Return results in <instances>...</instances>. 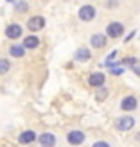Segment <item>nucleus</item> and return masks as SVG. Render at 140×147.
Segmentation results:
<instances>
[{
    "label": "nucleus",
    "mask_w": 140,
    "mask_h": 147,
    "mask_svg": "<svg viewBox=\"0 0 140 147\" xmlns=\"http://www.w3.org/2000/svg\"><path fill=\"white\" fill-rule=\"evenodd\" d=\"M115 127L119 131H131L135 127V119L129 115H124V117H119V119H115Z\"/></svg>",
    "instance_id": "1"
},
{
    "label": "nucleus",
    "mask_w": 140,
    "mask_h": 147,
    "mask_svg": "<svg viewBox=\"0 0 140 147\" xmlns=\"http://www.w3.org/2000/svg\"><path fill=\"white\" fill-rule=\"evenodd\" d=\"M86 140V135H85V131H79V129H72L67 133V142L70 145H81V144H85Z\"/></svg>",
    "instance_id": "2"
},
{
    "label": "nucleus",
    "mask_w": 140,
    "mask_h": 147,
    "mask_svg": "<svg viewBox=\"0 0 140 147\" xmlns=\"http://www.w3.org/2000/svg\"><path fill=\"white\" fill-rule=\"evenodd\" d=\"M36 142H38L41 147H54L56 142H57V138H56L54 133H50V131H45V133L38 135V140H36Z\"/></svg>",
    "instance_id": "3"
},
{
    "label": "nucleus",
    "mask_w": 140,
    "mask_h": 147,
    "mask_svg": "<svg viewBox=\"0 0 140 147\" xmlns=\"http://www.w3.org/2000/svg\"><path fill=\"white\" fill-rule=\"evenodd\" d=\"M124 34V25L119 24V22H112L108 27H106V36L108 38H120V36Z\"/></svg>",
    "instance_id": "4"
},
{
    "label": "nucleus",
    "mask_w": 140,
    "mask_h": 147,
    "mask_svg": "<svg viewBox=\"0 0 140 147\" xmlns=\"http://www.w3.org/2000/svg\"><path fill=\"white\" fill-rule=\"evenodd\" d=\"M43 27H45V18L43 16H32V18L27 20V29L31 32H38Z\"/></svg>",
    "instance_id": "5"
},
{
    "label": "nucleus",
    "mask_w": 140,
    "mask_h": 147,
    "mask_svg": "<svg viewBox=\"0 0 140 147\" xmlns=\"http://www.w3.org/2000/svg\"><path fill=\"white\" fill-rule=\"evenodd\" d=\"M137 106H138V100H137V97H133V95H128V97H124L120 100V109H122V111H126V113L135 111Z\"/></svg>",
    "instance_id": "6"
},
{
    "label": "nucleus",
    "mask_w": 140,
    "mask_h": 147,
    "mask_svg": "<svg viewBox=\"0 0 140 147\" xmlns=\"http://www.w3.org/2000/svg\"><path fill=\"white\" fill-rule=\"evenodd\" d=\"M104 81H106V76L102 72H93L88 77V84L93 88H101V86H104Z\"/></svg>",
    "instance_id": "7"
},
{
    "label": "nucleus",
    "mask_w": 140,
    "mask_h": 147,
    "mask_svg": "<svg viewBox=\"0 0 140 147\" xmlns=\"http://www.w3.org/2000/svg\"><path fill=\"white\" fill-rule=\"evenodd\" d=\"M106 41H108V36H106V34L95 32V34H92L90 45H92L93 49H104V47H106Z\"/></svg>",
    "instance_id": "8"
},
{
    "label": "nucleus",
    "mask_w": 140,
    "mask_h": 147,
    "mask_svg": "<svg viewBox=\"0 0 140 147\" xmlns=\"http://www.w3.org/2000/svg\"><path fill=\"white\" fill-rule=\"evenodd\" d=\"M36 140H38V135H36L32 129H27V131H24V133H20V136H18V142L22 145H29V144L36 142Z\"/></svg>",
    "instance_id": "9"
},
{
    "label": "nucleus",
    "mask_w": 140,
    "mask_h": 147,
    "mask_svg": "<svg viewBox=\"0 0 140 147\" xmlns=\"http://www.w3.org/2000/svg\"><path fill=\"white\" fill-rule=\"evenodd\" d=\"M79 18L83 22H92L95 18V7L93 5H83L79 9Z\"/></svg>",
    "instance_id": "10"
},
{
    "label": "nucleus",
    "mask_w": 140,
    "mask_h": 147,
    "mask_svg": "<svg viewBox=\"0 0 140 147\" xmlns=\"http://www.w3.org/2000/svg\"><path fill=\"white\" fill-rule=\"evenodd\" d=\"M5 36L7 38H11V40H18L20 36H22V27L18 24H9L5 27Z\"/></svg>",
    "instance_id": "11"
},
{
    "label": "nucleus",
    "mask_w": 140,
    "mask_h": 147,
    "mask_svg": "<svg viewBox=\"0 0 140 147\" xmlns=\"http://www.w3.org/2000/svg\"><path fill=\"white\" fill-rule=\"evenodd\" d=\"M74 57H76V61H88V59L92 57V52H90V49L81 47V49H77V50H76Z\"/></svg>",
    "instance_id": "12"
},
{
    "label": "nucleus",
    "mask_w": 140,
    "mask_h": 147,
    "mask_svg": "<svg viewBox=\"0 0 140 147\" xmlns=\"http://www.w3.org/2000/svg\"><path fill=\"white\" fill-rule=\"evenodd\" d=\"M38 45H40V38H38V36L29 34L27 38H24V47L25 49H36Z\"/></svg>",
    "instance_id": "13"
},
{
    "label": "nucleus",
    "mask_w": 140,
    "mask_h": 147,
    "mask_svg": "<svg viewBox=\"0 0 140 147\" xmlns=\"http://www.w3.org/2000/svg\"><path fill=\"white\" fill-rule=\"evenodd\" d=\"M9 56L11 57H24L25 56V47L24 45H13V47H9Z\"/></svg>",
    "instance_id": "14"
},
{
    "label": "nucleus",
    "mask_w": 140,
    "mask_h": 147,
    "mask_svg": "<svg viewBox=\"0 0 140 147\" xmlns=\"http://www.w3.org/2000/svg\"><path fill=\"white\" fill-rule=\"evenodd\" d=\"M9 68H11V63H9V59H5V57H2V59H0V76H4V74H7V72H9Z\"/></svg>",
    "instance_id": "15"
},
{
    "label": "nucleus",
    "mask_w": 140,
    "mask_h": 147,
    "mask_svg": "<svg viewBox=\"0 0 140 147\" xmlns=\"http://www.w3.org/2000/svg\"><path fill=\"white\" fill-rule=\"evenodd\" d=\"M138 63H140V61L137 59V57H124V59L120 61L122 67H129V68H133L135 65H138Z\"/></svg>",
    "instance_id": "16"
},
{
    "label": "nucleus",
    "mask_w": 140,
    "mask_h": 147,
    "mask_svg": "<svg viewBox=\"0 0 140 147\" xmlns=\"http://www.w3.org/2000/svg\"><path fill=\"white\" fill-rule=\"evenodd\" d=\"M97 95H95V99H97L99 102H102V100H106V97H108V88H104V86H101V88H97Z\"/></svg>",
    "instance_id": "17"
},
{
    "label": "nucleus",
    "mask_w": 140,
    "mask_h": 147,
    "mask_svg": "<svg viewBox=\"0 0 140 147\" xmlns=\"http://www.w3.org/2000/svg\"><path fill=\"white\" fill-rule=\"evenodd\" d=\"M27 9H29V5H27L25 2H18V4H16V11H18V13H25Z\"/></svg>",
    "instance_id": "18"
},
{
    "label": "nucleus",
    "mask_w": 140,
    "mask_h": 147,
    "mask_svg": "<svg viewBox=\"0 0 140 147\" xmlns=\"http://www.w3.org/2000/svg\"><path fill=\"white\" fill-rule=\"evenodd\" d=\"M110 72H112L113 76H120V74L124 72V68L122 67H115V68H110Z\"/></svg>",
    "instance_id": "19"
},
{
    "label": "nucleus",
    "mask_w": 140,
    "mask_h": 147,
    "mask_svg": "<svg viewBox=\"0 0 140 147\" xmlns=\"http://www.w3.org/2000/svg\"><path fill=\"white\" fill-rule=\"evenodd\" d=\"M92 147H112V145H110L108 142H104V140H99V142H95Z\"/></svg>",
    "instance_id": "20"
},
{
    "label": "nucleus",
    "mask_w": 140,
    "mask_h": 147,
    "mask_svg": "<svg viewBox=\"0 0 140 147\" xmlns=\"http://www.w3.org/2000/svg\"><path fill=\"white\" fill-rule=\"evenodd\" d=\"M115 56H117V50H113V52H110V54H108V57H106V61H112V59H115Z\"/></svg>",
    "instance_id": "21"
},
{
    "label": "nucleus",
    "mask_w": 140,
    "mask_h": 147,
    "mask_svg": "<svg viewBox=\"0 0 140 147\" xmlns=\"http://www.w3.org/2000/svg\"><path fill=\"white\" fill-rule=\"evenodd\" d=\"M131 70H133V72L137 74V76L140 77V65H135V67H133V68H131Z\"/></svg>",
    "instance_id": "22"
},
{
    "label": "nucleus",
    "mask_w": 140,
    "mask_h": 147,
    "mask_svg": "<svg viewBox=\"0 0 140 147\" xmlns=\"http://www.w3.org/2000/svg\"><path fill=\"white\" fill-rule=\"evenodd\" d=\"M135 34H137V32H131V34H128L126 38H124V41H126V43H128V41H131V40H133V36H135Z\"/></svg>",
    "instance_id": "23"
},
{
    "label": "nucleus",
    "mask_w": 140,
    "mask_h": 147,
    "mask_svg": "<svg viewBox=\"0 0 140 147\" xmlns=\"http://www.w3.org/2000/svg\"><path fill=\"white\" fill-rule=\"evenodd\" d=\"M135 140H137V142H140V133H137V136H135Z\"/></svg>",
    "instance_id": "24"
},
{
    "label": "nucleus",
    "mask_w": 140,
    "mask_h": 147,
    "mask_svg": "<svg viewBox=\"0 0 140 147\" xmlns=\"http://www.w3.org/2000/svg\"><path fill=\"white\" fill-rule=\"evenodd\" d=\"M7 2H14V0H7Z\"/></svg>",
    "instance_id": "25"
}]
</instances>
